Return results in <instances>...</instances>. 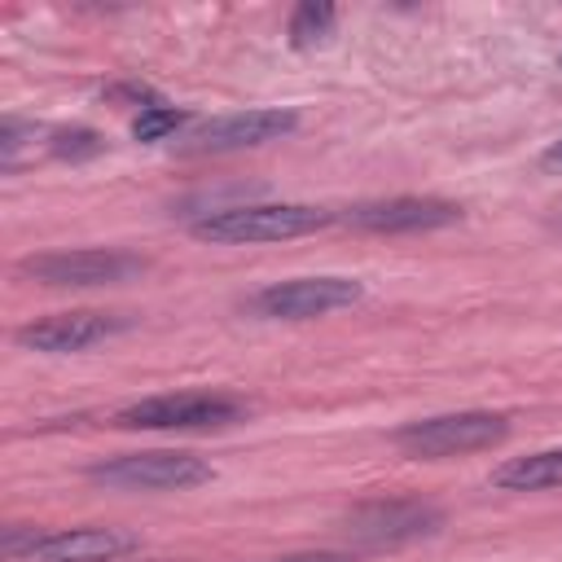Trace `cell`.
I'll return each mask as SVG.
<instances>
[{
  "label": "cell",
  "instance_id": "1",
  "mask_svg": "<svg viewBox=\"0 0 562 562\" xmlns=\"http://www.w3.org/2000/svg\"><path fill=\"white\" fill-rule=\"evenodd\" d=\"M334 220H338L334 211L312 206V202H246V206H224V211L198 215L189 224V233L211 246H259V241L307 237Z\"/></svg>",
  "mask_w": 562,
  "mask_h": 562
},
{
  "label": "cell",
  "instance_id": "2",
  "mask_svg": "<svg viewBox=\"0 0 562 562\" xmlns=\"http://www.w3.org/2000/svg\"><path fill=\"white\" fill-rule=\"evenodd\" d=\"M509 439V417L487 413V408H461V413H439V417H417L404 422L391 443L413 457V461H448L465 452H483Z\"/></svg>",
  "mask_w": 562,
  "mask_h": 562
},
{
  "label": "cell",
  "instance_id": "3",
  "mask_svg": "<svg viewBox=\"0 0 562 562\" xmlns=\"http://www.w3.org/2000/svg\"><path fill=\"white\" fill-rule=\"evenodd\" d=\"M250 413L246 400L224 391H176V395H149L114 413L119 430H220Z\"/></svg>",
  "mask_w": 562,
  "mask_h": 562
},
{
  "label": "cell",
  "instance_id": "4",
  "mask_svg": "<svg viewBox=\"0 0 562 562\" xmlns=\"http://www.w3.org/2000/svg\"><path fill=\"white\" fill-rule=\"evenodd\" d=\"M149 268L145 255L119 250V246H83V250H48V255H26L18 272L26 281L53 285V290H83V285H119L132 281Z\"/></svg>",
  "mask_w": 562,
  "mask_h": 562
},
{
  "label": "cell",
  "instance_id": "5",
  "mask_svg": "<svg viewBox=\"0 0 562 562\" xmlns=\"http://www.w3.org/2000/svg\"><path fill=\"white\" fill-rule=\"evenodd\" d=\"M364 299V281L356 277H290L241 299V312L259 321H316Z\"/></svg>",
  "mask_w": 562,
  "mask_h": 562
},
{
  "label": "cell",
  "instance_id": "6",
  "mask_svg": "<svg viewBox=\"0 0 562 562\" xmlns=\"http://www.w3.org/2000/svg\"><path fill=\"white\" fill-rule=\"evenodd\" d=\"M88 479L119 487V492H189V487L211 483L215 470L193 452L154 448V452H123V457L97 461L88 470Z\"/></svg>",
  "mask_w": 562,
  "mask_h": 562
},
{
  "label": "cell",
  "instance_id": "7",
  "mask_svg": "<svg viewBox=\"0 0 562 562\" xmlns=\"http://www.w3.org/2000/svg\"><path fill=\"white\" fill-rule=\"evenodd\" d=\"M347 536L360 544H408L422 536H435L443 527V509L417 496H386V501H364L347 514Z\"/></svg>",
  "mask_w": 562,
  "mask_h": 562
},
{
  "label": "cell",
  "instance_id": "8",
  "mask_svg": "<svg viewBox=\"0 0 562 562\" xmlns=\"http://www.w3.org/2000/svg\"><path fill=\"white\" fill-rule=\"evenodd\" d=\"M338 220L360 228V233H430V228L457 224L461 220V202L430 198V193H395V198L356 202Z\"/></svg>",
  "mask_w": 562,
  "mask_h": 562
},
{
  "label": "cell",
  "instance_id": "9",
  "mask_svg": "<svg viewBox=\"0 0 562 562\" xmlns=\"http://www.w3.org/2000/svg\"><path fill=\"white\" fill-rule=\"evenodd\" d=\"M132 321L119 312H57L44 321H31L18 329V342L26 351H44V356H70V351H88L114 334H123Z\"/></svg>",
  "mask_w": 562,
  "mask_h": 562
},
{
  "label": "cell",
  "instance_id": "10",
  "mask_svg": "<svg viewBox=\"0 0 562 562\" xmlns=\"http://www.w3.org/2000/svg\"><path fill=\"white\" fill-rule=\"evenodd\" d=\"M299 127L294 110H241V114H224L202 123L189 136L193 154H237V149H259L268 140H281Z\"/></svg>",
  "mask_w": 562,
  "mask_h": 562
},
{
  "label": "cell",
  "instance_id": "11",
  "mask_svg": "<svg viewBox=\"0 0 562 562\" xmlns=\"http://www.w3.org/2000/svg\"><path fill=\"white\" fill-rule=\"evenodd\" d=\"M140 549V536L119 527H70V531H40L26 562H119Z\"/></svg>",
  "mask_w": 562,
  "mask_h": 562
},
{
  "label": "cell",
  "instance_id": "12",
  "mask_svg": "<svg viewBox=\"0 0 562 562\" xmlns=\"http://www.w3.org/2000/svg\"><path fill=\"white\" fill-rule=\"evenodd\" d=\"M492 487H501V492H549V487H562V448H540V452L501 461L492 470Z\"/></svg>",
  "mask_w": 562,
  "mask_h": 562
},
{
  "label": "cell",
  "instance_id": "13",
  "mask_svg": "<svg viewBox=\"0 0 562 562\" xmlns=\"http://www.w3.org/2000/svg\"><path fill=\"white\" fill-rule=\"evenodd\" d=\"M334 22H338L334 4L303 0V4H294L290 22H285V40H290V48H316V44H325L334 35Z\"/></svg>",
  "mask_w": 562,
  "mask_h": 562
},
{
  "label": "cell",
  "instance_id": "14",
  "mask_svg": "<svg viewBox=\"0 0 562 562\" xmlns=\"http://www.w3.org/2000/svg\"><path fill=\"white\" fill-rule=\"evenodd\" d=\"M184 123H189V110H176V105H167V101H149V105H140V114L132 119V136L145 140V145H154V140H171Z\"/></svg>",
  "mask_w": 562,
  "mask_h": 562
},
{
  "label": "cell",
  "instance_id": "15",
  "mask_svg": "<svg viewBox=\"0 0 562 562\" xmlns=\"http://www.w3.org/2000/svg\"><path fill=\"white\" fill-rule=\"evenodd\" d=\"M101 149H105L101 132H92V127H83V123L48 132V154H53V158H66V162H83V158H97Z\"/></svg>",
  "mask_w": 562,
  "mask_h": 562
},
{
  "label": "cell",
  "instance_id": "16",
  "mask_svg": "<svg viewBox=\"0 0 562 562\" xmlns=\"http://www.w3.org/2000/svg\"><path fill=\"white\" fill-rule=\"evenodd\" d=\"M26 136H35V123L4 119V127H0V158H4V162H13V158H18V149L26 145Z\"/></svg>",
  "mask_w": 562,
  "mask_h": 562
},
{
  "label": "cell",
  "instance_id": "17",
  "mask_svg": "<svg viewBox=\"0 0 562 562\" xmlns=\"http://www.w3.org/2000/svg\"><path fill=\"white\" fill-rule=\"evenodd\" d=\"M263 562H356L342 549H303V553H281V558H263Z\"/></svg>",
  "mask_w": 562,
  "mask_h": 562
},
{
  "label": "cell",
  "instance_id": "18",
  "mask_svg": "<svg viewBox=\"0 0 562 562\" xmlns=\"http://www.w3.org/2000/svg\"><path fill=\"white\" fill-rule=\"evenodd\" d=\"M540 167H544V171H562V140H553V145L540 154Z\"/></svg>",
  "mask_w": 562,
  "mask_h": 562
},
{
  "label": "cell",
  "instance_id": "19",
  "mask_svg": "<svg viewBox=\"0 0 562 562\" xmlns=\"http://www.w3.org/2000/svg\"><path fill=\"white\" fill-rule=\"evenodd\" d=\"M558 66H562V53H558Z\"/></svg>",
  "mask_w": 562,
  "mask_h": 562
}]
</instances>
